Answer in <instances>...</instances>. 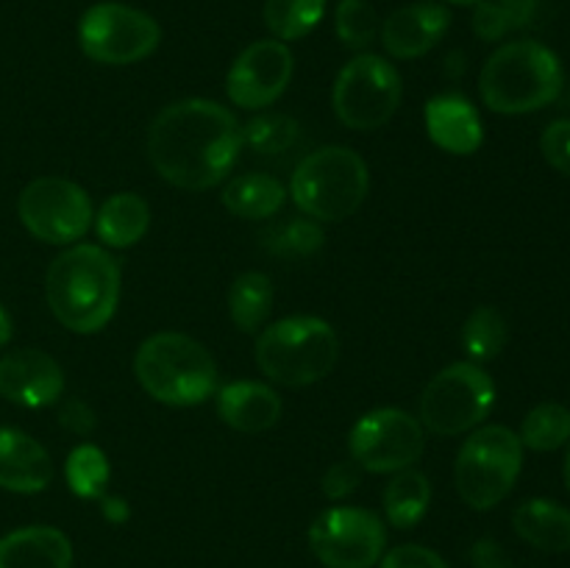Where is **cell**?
<instances>
[{
    "mask_svg": "<svg viewBox=\"0 0 570 568\" xmlns=\"http://www.w3.org/2000/svg\"><path fill=\"white\" fill-rule=\"evenodd\" d=\"M568 98H570V92H568Z\"/></svg>",
    "mask_w": 570,
    "mask_h": 568,
    "instance_id": "43",
    "label": "cell"
},
{
    "mask_svg": "<svg viewBox=\"0 0 570 568\" xmlns=\"http://www.w3.org/2000/svg\"><path fill=\"white\" fill-rule=\"evenodd\" d=\"M150 206L137 193H115L95 215V232L106 248H131L148 234Z\"/></svg>",
    "mask_w": 570,
    "mask_h": 568,
    "instance_id": "22",
    "label": "cell"
},
{
    "mask_svg": "<svg viewBox=\"0 0 570 568\" xmlns=\"http://www.w3.org/2000/svg\"><path fill=\"white\" fill-rule=\"evenodd\" d=\"M161 42V28L145 11L126 3H95L78 20V45L98 65H137Z\"/></svg>",
    "mask_w": 570,
    "mask_h": 568,
    "instance_id": "10",
    "label": "cell"
},
{
    "mask_svg": "<svg viewBox=\"0 0 570 568\" xmlns=\"http://www.w3.org/2000/svg\"><path fill=\"white\" fill-rule=\"evenodd\" d=\"M566 84L562 61L534 39L507 42L484 61L479 92L495 115H529L554 104Z\"/></svg>",
    "mask_w": 570,
    "mask_h": 568,
    "instance_id": "3",
    "label": "cell"
},
{
    "mask_svg": "<svg viewBox=\"0 0 570 568\" xmlns=\"http://www.w3.org/2000/svg\"><path fill=\"white\" fill-rule=\"evenodd\" d=\"M65 393V371L39 349H17L0 356V395L17 407L39 410Z\"/></svg>",
    "mask_w": 570,
    "mask_h": 568,
    "instance_id": "15",
    "label": "cell"
},
{
    "mask_svg": "<svg viewBox=\"0 0 570 568\" xmlns=\"http://www.w3.org/2000/svg\"><path fill=\"white\" fill-rule=\"evenodd\" d=\"M273 310V282L262 271H245L228 290V315L239 332L250 334L262 329Z\"/></svg>",
    "mask_w": 570,
    "mask_h": 568,
    "instance_id": "25",
    "label": "cell"
},
{
    "mask_svg": "<svg viewBox=\"0 0 570 568\" xmlns=\"http://www.w3.org/2000/svg\"><path fill=\"white\" fill-rule=\"evenodd\" d=\"M120 284V262L109 251L78 243L50 262L45 295L61 326L76 334H95L115 317Z\"/></svg>",
    "mask_w": 570,
    "mask_h": 568,
    "instance_id": "2",
    "label": "cell"
},
{
    "mask_svg": "<svg viewBox=\"0 0 570 568\" xmlns=\"http://www.w3.org/2000/svg\"><path fill=\"white\" fill-rule=\"evenodd\" d=\"M259 239L273 256L298 259V256L317 254L326 243V234H323L321 223L312 221V217H289V221L267 228Z\"/></svg>",
    "mask_w": 570,
    "mask_h": 568,
    "instance_id": "30",
    "label": "cell"
},
{
    "mask_svg": "<svg viewBox=\"0 0 570 568\" xmlns=\"http://www.w3.org/2000/svg\"><path fill=\"white\" fill-rule=\"evenodd\" d=\"M293 53L278 39H259L250 42L234 59L226 76V92L234 106L248 111H259L276 104L293 78Z\"/></svg>",
    "mask_w": 570,
    "mask_h": 568,
    "instance_id": "14",
    "label": "cell"
},
{
    "mask_svg": "<svg viewBox=\"0 0 570 568\" xmlns=\"http://www.w3.org/2000/svg\"><path fill=\"white\" fill-rule=\"evenodd\" d=\"M371 173L365 159L345 145H332L306 156L289 178V195L306 217L340 223L367 198Z\"/></svg>",
    "mask_w": 570,
    "mask_h": 568,
    "instance_id": "6",
    "label": "cell"
},
{
    "mask_svg": "<svg viewBox=\"0 0 570 568\" xmlns=\"http://www.w3.org/2000/svg\"><path fill=\"white\" fill-rule=\"evenodd\" d=\"M512 527L529 546L540 551L560 555L570 549V510L551 499L523 501L512 512Z\"/></svg>",
    "mask_w": 570,
    "mask_h": 568,
    "instance_id": "21",
    "label": "cell"
},
{
    "mask_svg": "<svg viewBox=\"0 0 570 568\" xmlns=\"http://www.w3.org/2000/svg\"><path fill=\"white\" fill-rule=\"evenodd\" d=\"M521 443L532 451H557L570 443V410L557 401H546L527 412L521 423Z\"/></svg>",
    "mask_w": 570,
    "mask_h": 568,
    "instance_id": "27",
    "label": "cell"
},
{
    "mask_svg": "<svg viewBox=\"0 0 570 568\" xmlns=\"http://www.w3.org/2000/svg\"><path fill=\"white\" fill-rule=\"evenodd\" d=\"M298 123L289 115H276V111H262V115L250 117L245 126H239V137L243 145H248L256 154H284L298 139Z\"/></svg>",
    "mask_w": 570,
    "mask_h": 568,
    "instance_id": "32",
    "label": "cell"
},
{
    "mask_svg": "<svg viewBox=\"0 0 570 568\" xmlns=\"http://www.w3.org/2000/svg\"><path fill=\"white\" fill-rule=\"evenodd\" d=\"M387 546V529L365 507H332L309 527V549L326 568H373Z\"/></svg>",
    "mask_w": 570,
    "mask_h": 568,
    "instance_id": "13",
    "label": "cell"
},
{
    "mask_svg": "<svg viewBox=\"0 0 570 568\" xmlns=\"http://www.w3.org/2000/svg\"><path fill=\"white\" fill-rule=\"evenodd\" d=\"M334 26L337 37L343 39L345 48H367L379 33V17L367 0H343L334 11Z\"/></svg>",
    "mask_w": 570,
    "mask_h": 568,
    "instance_id": "33",
    "label": "cell"
},
{
    "mask_svg": "<svg viewBox=\"0 0 570 568\" xmlns=\"http://www.w3.org/2000/svg\"><path fill=\"white\" fill-rule=\"evenodd\" d=\"M220 200L234 217L265 221V217L282 212L284 200H287V189L271 173H243V176H234L223 187Z\"/></svg>",
    "mask_w": 570,
    "mask_h": 568,
    "instance_id": "23",
    "label": "cell"
},
{
    "mask_svg": "<svg viewBox=\"0 0 570 568\" xmlns=\"http://www.w3.org/2000/svg\"><path fill=\"white\" fill-rule=\"evenodd\" d=\"M284 401L262 382H232L217 390V415L243 434H259L276 427Z\"/></svg>",
    "mask_w": 570,
    "mask_h": 568,
    "instance_id": "19",
    "label": "cell"
},
{
    "mask_svg": "<svg viewBox=\"0 0 570 568\" xmlns=\"http://www.w3.org/2000/svg\"><path fill=\"white\" fill-rule=\"evenodd\" d=\"M521 468V438L499 423L482 427L462 443L460 454H456V493L473 510H493L515 488Z\"/></svg>",
    "mask_w": 570,
    "mask_h": 568,
    "instance_id": "7",
    "label": "cell"
},
{
    "mask_svg": "<svg viewBox=\"0 0 570 568\" xmlns=\"http://www.w3.org/2000/svg\"><path fill=\"white\" fill-rule=\"evenodd\" d=\"M423 427L415 415L395 407L371 410L348 434L351 460L371 473H399L423 454Z\"/></svg>",
    "mask_w": 570,
    "mask_h": 568,
    "instance_id": "12",
    "label": "cell"
},
{
    "mask_svg": "<svg viewBox=\"0 0 570 568\" xmlns=\"http://www.w3.org/2000/svg\"><path fill=\"white\" fill-rule=\"evenodd\" d=\"M53 482L48 449L20 429L0 427V488L11 493H39Z\"/></svg>",
    "mask_w": 570,
    "mask_h": 568,
    "instance_id": "17",
    "label": "cell"
},
{
    "mask_svg": "<svg viewBox=\"0 0 570 568\" xmlns=\"http://www.w3.org/2000/svg\"><path fill=\"white\" fill-rule=\"evenodd\" d=\"M362 482V468L354 460L334 462L326 473H323V493L328 499H345V496L354 493Z\"/></svg>",
    "mask_w": 570,
    "mask_h": 568,
    "instance_id": "36",
    "label": "cell"
},
{
    "mask_svg": "<svg viewBox=\"0 0 570 568\" xmlns=\"http://www.w3.org/2000/svg\"><path fill=\"white\" fill-rule=\"evenodd\" d=\"M17 215L28 234L50 245H72L95 217L87 189L61 176L33 178L17 198Z\"/></svg>",
    "mask_w": 570,
    "mask_h": 568,
    "instance_id": "11",
    "label": "cell"
},
{
    "mask_svg": "<svg viewBox=\"0 0 570 568\" xmlns=\"http://www.w3.org/2000/svg\"><path fill=\"white\" fill-rule=\"evenodd\" d=\"M401 76L393 61L362 53L340 70L332 104L340 120L354 131H376L387 126L401 104Z\"/></svg>",
    "mask_w": 570,
    "mask_h": 568,
    "instance_id": "9",
    "label": "cell"
},
{
    "mask_svg": "<svg viewBox=\"0 0 570 568\" xmlns=\"http://www.w3.org/2000/svg\"><path fill=\"white\" fill-rule=\"evenodd\" d=\"M11 340V315L6 312V306L0 304V349Z\"/></svg>",
    "mask_w": 570,
    "mask_h": 568,
    "instance_id": "40",
    "label": "cell"
},
{
    "mask_svg": "<svg viewBox=\"0 0 570 568\" xmlns=\"http://www.w3.org/2000/svg\"><path fill=\"white\" fill-rule=\"evenodd\" d=\"M65 479L81 499H104L109 488V460L98 445H76L65 462Z\"/></svg>",
    "mask_w": 570,
    "mask_h": 568,
    "instance_id": "31",
    "label": "cell"
},
{
    "mask_svg": "<svg viewBox=\"0 0 570 568\" xmlns=\"http://www.w3.org/2000/svg\"><path fill=\"white\" fill-rule=\"evenodd\" d=\"M432 505V484L426 473L404 468L384 488V512L395 529H412L423 521Z\"/></svg>",
    "mask_w": 570,
    "mask_h": 568,
    "instance_id": "24",
    "label": "cell"
},
{
    "mask_svg": "<svg viewBox=\"0 0 570 568\" xmlns=\"http://www.w3.org/2000/svg\"><path fill=\"white\" fill-rule=\"evenodd\" d=\"M337 332L315 315L282 317L256 337V365L271 382L284 388L321 382L337 365Z\"/></svg>",
    "mask_w": 570,
    "mask_h": 568,
    "instance_id": "5",
    "label": "cell"
},
{
    "mask_svg": "<svg viewBox=\"0 0 570 568\" xmlns=\"http://www.w3.org/2000/svg\"><path fill=\"white\" fill-rule=\"evenodd\" d=\"M59 423L76 434H89L95 429V412L81 401H65L59 412Z\"/></svg>",
    "mask_w": 570,
    "mask_h": 568,
    "instance_id": "37",
    "label": "cell"
},
{
    "mask_svg": "<svg viewBox=\"0 0 570 568\" xmlns=\"http://www.w3.org/2000/svg\"><path fill=\"white\" fill-rule=\"evenodd\" d=\"M495 382L476 362H454L426 384L421 395V427L440 438H456L490 415Z\"/></svg>",
    "mask_w": 570,
    "mask_h": 568,
    "instance_id": "8",
    "label": "cell"
},
{
    "mask_svg": "<svg viewBox=\"0 0 570 568\" xmlns=\"http://www.w3.org/2000/svg\"><path fill=\"white\" fill-rule=\"evenodd\" d=\"M326 14V0H265V26L278 42L301 39Z\"/></svg>",
    "mask_w": 570,
    "mask_h": 568,
    "instance_id": "28",
    "label": "cell"
},
{
    "mask_svg": "<svg viewBox=\"0 0 570 568\" xmlns=\"http://www.w3.org/2000/svg\"><path fill=\"white\" fill-rule=\"evenodd\" d=\"M449 3H456V6H476V3H482V0H449Z\"/></svg>",
    "mask_w": 570,
    "mask_h": 568,
    "instance_id": "41",
    "label": "cell"
},
{
    "mask_svg": "<svg viewBox=\"0 0 570 568\" xmlns=\"http://www.w3.org/2000/svg\"><path fill=\"white\" fill-rule=\"evenodd\" d=\"M382 568H449V562L438 551L426 549V546L404 543L384 555Z\"/></svg>",
    "mask_w": 570,
    "mask_h": 568,
    "instance_id": "35",
    "label": "cell"
},
{
    "mask_svg": "<svg viewBox=\"0 0 570 568\" xmlns=\"http://www.w3.org/2000/svg\"><path fill=\"white\" fill-rule=\"evenodd\" d=\"M471 562H473V568H512L510 555H507V551L490 538L479 540V543L473 546Z\"/></svg>",
    "mask_w": 570,
    "mask_h": 568,
    "instance_id": "38",
    "label": "cell"
},
{
    "mask_svg": "<svg viewBox=\"0 0 570 568\" xmlns=\"http://www.w3.org/2000/svg\"><path fill=\"white\" fill-rule=\"evenodd\" d=\"M0 568H72V543L56 527H22L0 538Z\"/></svg>",
    "mask_w": 570,
    "mask_h": 568,
    "instance_id": "20",
    "label": "cell"
},
{
    "mask_svg": "<svg viewBox=\"0 0 570 568\" xmlns=\"http://www.w3.org/2000/svg\"><path fill=\"white\" fill-rule=\"evenodd\" d=\"M540 150L554 170L570 178V120L549 123L540 137Z\"/></svg>",
    "mask_w": 570,
    "mask_h": 568,
    "instance_id": "34",
    "label": "cell"
},
{
    "mask_svg": "<svg viewBox=\"0 0 570 568\" xmlns=\"http://www.w3.org/2000/svg\"><path fill=\"white\" fill-rule=\"evenodd\" d=\"M538 14V0H482L473 11V33L484 42H499L521 31Z\"/></svg>",
    "mask_w": 570,
    "mask_h": 568,
    "instance_id": "26",
    "label": "cell"
},
{
    "mask_svg": "<svg viewBox=\"0 0 570 568\" xmlns=\"http://www.w3.org/2000/svg\"><path fill=\"white\" fill-rule=\"evenodd\" d=\"M426 131L438 148L454 156H471L482 148L484 126L476 106L462 95H438L426 104Z\"/></svg>",
    "mask_w": 570,
    "mask_h": 568,
    "instance_id": "18",
    "label": "cell"
},
{
    "mask_svg": "<svg viewBox=\"0 0 570 568\" xmlns=\"http://www.w3.org/2000/svg\"><path fill=\"white\" fill-rule=\"evenodd\" d=\"M134 373L150 399L167 407L204 404L217 390V362L195 337L156 332L137 349Z\"/></svg>",
    "mask_w": 570,
    "mask_h": 568,
    "instance_id": "4",
    "label": "cell"
},
{
    "mask_svg": "<svg viewBox=\"0 0 570 568\" xmlns=\"http://www.w3.org/2000/svg\"><path fill=\"white\" fill-rule=\"evenodd\" d=\"M566 484L570 490V449H568V457H566Z\"/></svg>",
    "mask_w": 570,
    "mask_h": 568,
    "instance_id": "42",
    "label": "cell"
},
{
    "mask_svg": "<svg viewBox=\"0 0 570 568\" xmlns=\"http://www.w3.org/2000/svg\"><path fill=\"white\" fill-rule=\"evenodd\" d=\"M243 148L239 123L217 100L187 98L150 120L148 159L178 189H212L234 170Z\"/></svg>",
    "mask_w": 570,
    "mask_h": 568,
    "instance_id": "1",
    "label": "cell"
},
{
    "mask_svg": "<svg viewBox=\"0 0 570 568\" xmlns=\"http://www.w3.org/2000/svg\"><path fill=\"white\" fill-rule=\"evenodd\" d=\"M507 321L495 306H476L462 326V349L473 362H488L504 351Z\"/></svg>",
    "mask_w": 570,
    "mask_h": 568,
    "instance_id": "29",
    "label": "cell"
},
{
    "mask_svg": "<svg viewBox=\"0 0 570 568\" xmlns=\"http://www.w3.org/2000/svg\"><path fill=\"white\" fill-rule=\"evenodd\" d=\"M104 516L109 518V521H126L128 518V505L122 499H117V496H104Z\"/></svg>",
    "mask_w": 570,
    "mask_h": 568,
    "instance_id": "39",
    "label": "cell"
},
{
    "mask_svg": "<svg viewBox=\"0 0 570 568\" xmlns=\"http://www.w3.org/2000/svg\"><path fill=\"white\" fill-rule=\"evenodd\" d=\"M451 26V11L440 3H410L393 11L382 26V42L395 59H417L426 56Z\"/></svg>",
    "mask_w": 570,
    "mask_h": 568,
    "instance_id": "16",
    "label": "cell"
}]
</instances>
